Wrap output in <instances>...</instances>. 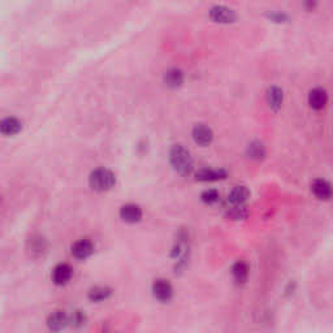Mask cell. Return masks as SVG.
Returning a JSON list of instances; mask_svg holds the SVG:
<instances>
[{
    "mask_svg": "<svg viewBox=\"0 0 333 333\" xmlns=\"http://www.w3.org/2000/svg\"><path fill=\"white\" fill-rule=\"evenodd\" d=\"M311 190L315 197L320 200H328L333 197V188L328 181L318 178L311 185Z\"/></svg>",
    "mask_w": 333,
    "mask_h": 333,
    "instance_id": "cell-4",
    "label": "cell"
},
{
    "mask_svg": "<svg viewBox=\"0 0 333 333\" xmlns=\"http://www.w3.org/2000/svg\"><path fill=\"white\" fill-rule=\"evenodd\" d=\"M120 216L126 223H137L141 220L142 210L139 206L129 203V205H125L120 208Z\"/></svg>",
    "mask_w": 333,
    "mask_h": 333,
    "instance_id": "cell-9",
    "label": "cell"
},
{
    "mask_svg": "<svg viewBox=\"0 0 333 333\" xmlns=\"http://www.w3.org/2000/svg\"><path fill=\"white\" fill-rule=\"evenodd\" d=\"M23 129V122L13 116H8L0 122V131L4 136H13Z\"/></svg>",
    "mask_w": 333,
    "mask_h": 333,
    "instance_id": "cell-11",
    "label": "cell"
},
{
    "mask_svg": "<svg viewBox=\"0 0 333 333\" xmlns=\"http://www.w3.org/2000/svg\"><path fill=\"white\" fill-rule=\"evenodd\" d=\"M219 198H220V194L216 189L205 190V192L202 193V195H200V199H202L205 203H207V205H212V203L217 202Z\"/></svg>",
    "mask_w": 333,
    "mask_h": 333,
    "instance_id": "cell-20",
    "label": "cell"
},
{
    "mask_svg": "<svg viewBox=\"0 0 333 333\" xmlns=\"http://www.w3.org/2000/svg\"><path fill=\"white\" fill-rule=\"evenodd\" d=\"M68 323H69V319H68L64 311H55V312H52L50 315V318L47 320L48 327L53 332H59V330L64 329Z\"/></svg>",
    "mask_w": 333,
    "mask_h": 333,
    "instance_id": "cell-12",
    "label": "cell"
},
{
    "mask_svg": "<svg viewBox=\"0 0 333 333\" xmlns=\"http://www.w3.org/2000/svg\"><path fill=\"white\" fill-rule=\"evenodd\" d=\"M229 216L233 217V219H244L245 216H246V211H245L244 208L241 207V206H236V207L232 210L231 212H229Z\"/></svg>",
    "mask_w": 333,
    "mask_h": 333,
    "instance_id": "cell-21",
    "label": "cell"
},
{
    "mask_svg": "<svg viewBox=\"0 0 333 333\" xmlns=\"http://www.w3.org/2000/svg\"><path fill=\"white\" fill-rule=\"evenodd\" d=\"M249 195L250 192L246 186H236L228 195V200L234 206H241L242 203L246 202Z\"/></svg>",
    "mask_w": 333,
    "mask_h": 333,
    "instance_id": "cell-14",
    "label": "cell"
},
{
    "mask_svg": "<svg viewBox=\"0 0 333 333\" xmlns=\"http://www.w3.org/2000/svg\"><path fill=\"white\" fill-rule=\"evenodd\" d=\"M153 291L154 295L158 298L159 301H170L171 297L173 294V289L172 285L170 284V281L164 280V279H159V280H155L153 285Z\"/></svg>",
    "mask_w": 333,
    "mask_h": 333,
    "instance_id": "cell-8",
    "label": "cell"
},
{
    "mask_svg": "<svg viewBox=\"0 0 333 333\" xmlns=\"http://www.w3.org/2000/svg\"><path fill=\"white\" fill-rule=\"evenodd\" d=\"M328 102V95L325 92V90L317 87V89L311 90L308 94V104L311 108L314 109H323L327 106Z\"/></svg>",
    "mask_w": 333,
    "mask_h": 333,
    "instance_id": "cell-10",
    "label": "cell"
},
{
    "mask_svg": "<svg viewBox=\"0 0 333 333\" xmlns=\"http://www.w3.org/2000/svg\"><path fill=\"white\" fill-rule=\"evenodd\" d=\"M247 154H249L250 158L262 159L266 155V150H264V146L261 142H253V143H250L249 147H247Z\"/></svg>",
    "mask_w": 333,
    "mask_h": 333,
    "instance_id": "cell-19",
    "label": "cell"
},
{
    "mask_svg": "<svg viewBox=\"0 0 333 333\" xmlns=\"http://www.w3.org/2000/svg\"><path fill=\"white\" fill-rule=\"evenodd\" d=\"M210 17H211V20H214L215 23L228 24L233 23L236 20V13H234L233 9L228 8L225 6H215L210 11Z\"/></svg>",
    "mask_w": 333,
    "mask_h": 333,
    "instance_id": "cell-3",
    "label": "cell"
},
{
    "mask_svg": "<svg viewBox=\"0 0 333 333\" xmlns=\"http://www.w3.org/2000/svg\"><path fill=\"white\" fill-rule=\"evenodd\" d=\"M90 186L97 192H106L116 183V176L107 168H97L90 173Z\"/></svg>",
    "mask_w": 333,
    "mask_h": 333,
    "instance_id": "cell-2",
    "label": "cell"
},
{
    "mask_svg": "<svg viewBox=\"0 0 333 333\" xmlns=\"http://www.w3.org/2000/svg\"><path fill=\"white\" fill-rule=\"evenodd\" d=\"M94 251V245L89 238H81L72 246V254L78 259H86Z\"/></svg>",
    "mask_w": 333,
    "mask_h": 333,
    "instance_id": "cell-6",
    "label": "cell"
},
{
    "mask_svg": "<svg viewBox=\"0 0 333 333\" xmlns=\"http://www.w3.org/2000/svg\"><path fill=\"white\" fill-rule=\"evenodd\" d=\"M73 269L72 267L65 263H60L53 268L52 281L56 285H65L72 279Z\"/></svg>",
    "mask_w": 333,
    "mask_h": 333,
    "instance_id": "cell-7",
    "label": "cell"
},
{
    "mask_svg": "<svg viewBox=\"0 0 333 333\" xmlns=\"http://www.w3.org/2000/svg\"><path fill=\"white\" fill-rule=\"evenodd\" d=\"M227 177V172L224 170H214V168H203L195 173V178L198 181H217Z\"/></svg>",
    "mask_w": 333,
    "mask_h": 333,
    "instance_id": "cell-13",
    "label": "cell"
},
{
    "mask_svg": "<svg viewBox=\"0 0 333 333\" xmlns=\"http://www.w3.org/2000/svg\"><path fill=\"white\" fill-rule=\"evenodd\" d=\"M271 18L276 20V21H283V20H285V14H281V13H276V14H271Z\"/></svg>",
    "mask_w": 333,
    "mask_h": 333,
    "instance_id": "cell-22",
    "label": "cell"
},
{
    "mask_svg": "<svg viewBox=\"0 0 333 333\" xmlns=\"http://www.w3.org/2000/svg\"><path fill=\"white\" fill-rule=\"evenodd\" d=\"M193 138L200 146H207L212 142L214 138V133H212L211 128L205 124H197L193 128Z\"/></svg>",
    "mask_w": 333,
    "mask_h": 333,
    "instance_id": "cell-5",
    "label": "cell"
},
{
    "mask_svg": "<svg viewBox=\"0 0 333 333\" xmlns=\"http://www.w3.org/2000/svg\"><path fill=\"white\" fill-rule=\"evenodd\" d=\"M109 294H111V289L107 286H95L89 291V298L94 302H99V301L108 298Z\"/></svg>",
    "mask_w": 333,
    "mask_h": 333,
    "instance_id": "cell-18",
    "label": "cell"
},
{
    "mask_svg": "<svg viewBox=\"0 0 333 333\" xmlns=\"http://www.w3.org/2000/svg\"><path fill=\"white\" fill-rule=\"evenodd\" d=\"M170 161L172 166L181 176H189L193 172L194 164L190 153L182 144H173L170 150Z\"/></svg>",
    "mask_w": 333,
    "mask_h": 333,
    "instance_id": "cell-1",
    "label": "cell"
},
{
    "mask_svg": "<svg viewBox=\"0 0 333 333\" xmlns=\"http://www.w3.org/2000/svg\"><path fill=\"white\" fill-rule=\"evenodd\" d=\"M232 275H233L234 280L237 283H245L247 280V276H249V267H247V264L245 262L238 261L232 267Z\"/></svg>",
    "mask_w": 333,
    "mask_h": 333,
    "instance_id": "cell-17",
    "label": "cell"
},
{
    "mask_svg": "<svg viewBox=\"0 0 333 333\" xmlns=\"http://www.w3.org/2000/svg\"><path fill=\"white\" fill-rule=\"evenodd\" d=\"M164 82L166 83V86L170 87H178L182 85L183 82V73L182 70L178 68H171L164 75Z\"/></svg>",
    "mask_w": 333,
    "mask_h": 333,
    "instance_id": "cell-15",
    "label": "cell"
},
{
    "mask_svg": "<svg viewBox=\"0 0 333 333\" xmlns=\"http://www.w3.org/2000/svg\"><path fill=\"white\" fill-rule=\"evenodd\" d=\"M267 100H268V104L271 108L279 109L283 106V100H284V94L283 90L278 86L269 87L268 91H267Z\"/></svg>",
    "mask_w": 333,
    "mask_h": 333,
    "instance_id": "cell-16",
    "label": "cell"
}]
</instances>
